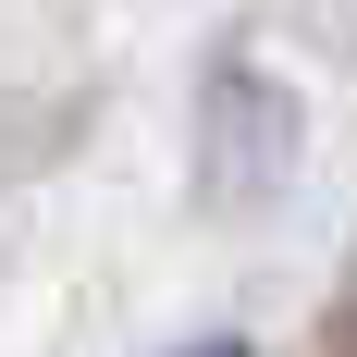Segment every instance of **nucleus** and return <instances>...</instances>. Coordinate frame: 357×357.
<instances>
[{
  "mask_svg": "<svg viewBox=\"0 0 357 357\" xmlns=\"http://www.w3.org/2000/svg\"><path fill=\"white\" fill-rule=\"evenodd\" d=\"M185 357H247V345H185Z\"/></svg>",
  "mask_w": 357,
  "mask_h": 357,
  "instance_id": "f257e3e1",
  "label": "nucleus"
},
{
  "mask_svg": "<svg viewBox=\"0 0 357 357\" xmlns=\"http://www.w3.org/2000/svg\"><path fill=\"white\" fill-rule=\"evenodd\" d=\"M345 357H357V333H345Z\"/></svg>",
  "mask_w": 357,
  "mask_h": 357,
  "instance_id": "f03ea898",
  "label": "nucleus"
}]
</instances>
